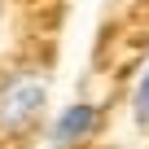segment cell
Returning <instances> with one entry per match:
<instances>
[{
	"label": "cell",
	"instance_id": "obj_1",
	"mask_svg": "<svg viewBox=\"0 0 149 149\" xmlns=\"http://www.w3.org/2000/svg\"><path fill=\"white\" fill-rule=\"evenodd\" d=\"M48 97H53V84H48L44 70H35V66L9 70L5 79H0V140L26 136L44 118Z\"/></svg>",
	"mask_w": 149,
	"mask_h": 149
},
{
	"label": "cell",
	"instance_id": "obj_2",
	"mask_svg": "<svg viewBox=\"0 0 149 149\" xmlns=\"http://www.w3.org/2000/svg\"><path fill=\"white\" fill-rule=\"evenodd\" d=\"M101 123H105V110L97 101H70L48 123V149H79L101 132Z\"/></svg>",
	"mask_w": 149,
	"mask_h": 149
},
{
	"label": "cell",
	"instance_id": "obj_3",
	"mask_svg": "<svg viewBox=\"0 0 149 149\" xmlns=\"http://www.w3.org/2000/svg\"><path fill=\"white\" fill-rule=\"evenodd\" d=\"M132 118H136V127H149V66L140 74L136 92H132Z\"/></svg>",
	"mask_w": 149,
	"mask_h": 149
}]
</instances>
